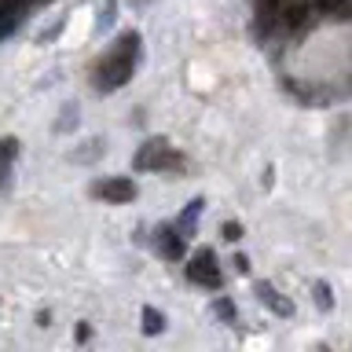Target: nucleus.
<instances>
[{
  "mask_svg": "<svg viewBox=\"0 0 352 352\" xmlns=\"http://www.w3.org/2000/svg\"><path fill=\"white\" fill-rule=\"evenodd\" d=\"M136 59H140V33H125V37L99 59V70H96L99 92H110V88L125 85L132 77V70H136Z\"/></svg>",
  "mask_w": 352,
  "mask_h": 352,
  "instance_id": "nucleus-1",
  "label": "nucleus"
},
{
  "mask_svg": "<svg viewBox=\"0 0 352 352\" xmlns=\"http://www.w3.org/2000/svg\"><path fill=\"white\" fill-rule=\"evenodd\" d=\"M184 154H176V147H169L162 136H154L147 140L143 147L136 151V158H132V169L136 173H176V169H184Z\"/></svg>",
  "mask_w": 352,
  "mask_h": 352,
  "instance_id": "nucleus-2",
  "label": "nucleus"
},
{
  "mask_svg": "<svg viewBox=\"0 0 352 352\" xmlns=\"http://www.w3.org/2000/svg\"><path fill=\"white\" fill-rule=\"evenodd\" d=\"M187 279L198 283V286H209V290H220V286H224V275H220V268H217L213 250L195 253L191 264H187Z\"/></svg>",
  "mask_w": 352,
  "mask_h": 352,
  "instance_id": "nucleus-3",
  "label": "nucleus"
},
{
  "mask_svg": "<svg viewBox=\"0 0 352 352\" xmlns=\"http://www.w3.org/2000/svg\"><path fill=\"white\" fill-rule=\"evenodd\" d=\"M136 195H140L136 184L125 180V176H110V180H99V184H96V198H103V202H114V206L132 202Z\"/></svg>",
  "mask_w": 352,
  "mask_h": 352,
  "instance_id": "nucleus-4",
  "label": "nucleus"
},
{
  "mask_svg": "<svg viewBox=\"0 0 352 352\" xmlns=\"http://www.w3.org/2000/svg\"><path fill=\"white\" fill-rule=\"evenodd\" d=\"M154 242H158V253H162L165 261L184 257V235L176 231V224H162L158 235H154Z\"/></svg>",
  "mask_w": 352,
  "mask_h": 352,
  "instance_id": "nucleus-5",
  "label": "nucleus"
},
{
  "mask_svg": "<svg viewBox=\"0 0 352 352\" xmlns=\"http://www.w3.org/2000/svg\"><path fill=\"white\" fill-rule=\"evenodd\" d=\"M257 301H261V305H268L272 312H275V316H283V319H290V316H294V305L286 301V297L275 290L272 283H257Z\"/></svg>",
  "mask_w": 352,
  "mask_h": 352,
  "instance_id": "nucleus-6",
  "label": "nucleus"
},
{
  "mask_svg": "<svg viewBox=\"0 0 352 352\" xmlns=\"http://www.w3.org/2000/svg\"><path fill=\"white\" fill-rule=\"evenodd\" d=\"M19 158V140L15 136H4L0 140V187L8 184V173H11V162Z\"/></svg>",
  "mask_w": 352,
  "mask_h": 352,
  "instance_id": "nucleus-7",
  "label": "nucleus"
},
{
  "mask_svg": "<svg viewBox=\"0 0 352 352\" xmlns=\"http://www.w3.org/2000/svg\"><path fill=\"white\" fill-rule=\"evenodd\" d=\"M202 206H206L202 198H195V202H187V209H184L180 217H176V231H180L184 239L195 235V220H198V213H202Z\"/></svg>",
  "mask_w": 352,
  "mask_h": 352,
  "instance_id": "nucleus-8",
  "label": "nucleus"
},
{
  "mask_svg": "<svg viewBox=\"0 0 352 352\" xmlns=\"http://www.w3.org/2000/svg\"><path fill=\"white\" fill-rule=\"evenodd\" d=\"M165 330V316L158 308H143V334H162Z\"/></svg>",
  "mask_w": 352,
  "mask_h": 352,
  "instance_id": "nucleus-9",
  "label": "nucleus"
},
{
  "mask_svg": "<svg viewBox=\"0 0 352 352\" xmlns=\"http://www.w3.org/2000/svg\"><path fill=\"white\" fill-rule=\"evenodd\" d=\"M312 297H316V308H319V312H330V308H334V290H330L327 283H316V286H312Z\"/></svg>",
  "mask_w": 352,
  "mask_h": 352,
  "instance_id": "nucleus-10",
  "label": "nucleus"
},
{
  "mask_svg": "<svg viewBox=\"0 0 352 352\" xmlns=\"http://www.w3.org/2000/svg\"><path fill=\"white\" fill-rule=\"evenodd\" d=\"M308 4H294V8H286V26L290 30H305V22H308Z\"/></svg>",
  "mask_w": 352,
  "mask_h": 352,
  "instance_id": "nucleus-11",
  "label": "nucleus"
},
{
  "mask_svg": "<svg viewBox=\"0 0 352 352\" xmlns=\"http://www.w3.org/2000/svg\"><path fill=\"white\" fill-rule=\"evenodd\" d=\"M319 11H327V15H349V0H319V4H316Z\"/></svg>",
  "mask_w": 352,
  "mask_h": 352,
  "instance_id": "nucleus-12",
  "label": "nucleus"
},
{
  "mask_svg": "<svg viewBox=\"0 0 352 352\" xmlns=\"http://www.w3.org/2000/svg\"><path fill=\"white\" fill-rule=\"evenodd\" d=\"M213 312H217L220 319H224V323H235V316H239V312H235V305H231L228 297H220V301L213 305Z\"/></svg>",
  "mask_w": 352,
  "mask_h": 352,
  "instance_id": "nucleus-13",
  "label": "nucleus"
},
{
  "mask_svg": "<svg viewBox=\"0 0 352 352\" xmlns=\"http://www.w3.org/2000/svg\"><path fill=\"white\" fill-rule=\"evenodd\" d=\"M77 125V103H66V110H63V121H59V129L63 132H70Z\"/></svg>",
  "mask_w": 352,
  "mask_h": 352,
  "instance_id": "nucleus-14",
  "label": "nucleus"
},
{
  "mask_svg": "<svg viewBox=\"0 0 352 352\" xmlns=\"http://www.w3.org/2000/svg\"><path fill=\"white\" fill-rule=\"evenodd\" d=\"M220 235H224L228 242H239L242 239V224H239V220H228V224L220 228Z\"/></svg>",
  "mask_w": 352,
  "mask_h": 352,
  "instance_id": "nucleus-15",
  "label": "nucleus"
},
{
  "mask_svg": "<svg viewBox=\"0 0 352 352\" xmlns=\"http://www.w3.org/2000/svg\"><path fill=\"white\" fill-rule=\"evenodd\" d=\"M114 8H118V0H107V8H103V15H99V26H110V19H114Z\"/></svg>",
  "mask_w": 352,
  "mask_h": 352,
  "instance_id": "nucleus-16",
  "label": "nucleus"
},
{
  "mask_svg": "<svg viewBox=\"0 0 352 352\" xmlns=\"http://www.w3.org/2000/svg\"><path fill=\"white\" fill-rule=\"evenodd\" d=\"M235 268H239V272H250V261L242 257V253H239V257H235Z\"/></svg>",
  "mask_w": 352,
  "mask_h": 352,
  "instance_id": "nucleus-17",
  "label": "nucleus"
},
{
  "mask_svg": "<svg viewBox=\"0 0 352 352\" xmlns=\"http://www.w3.org/2000/svg\"><path fill=\"white\" fill-rule=\"evenodd\" d=\"M132 4H136V8H143V0H132Z\"/></svg>",
  "mask_w": 352,
  "mask_h": 352,
  "instance_id": "nucleus-18",
  "label": "nucleus"
}]
</instances>
